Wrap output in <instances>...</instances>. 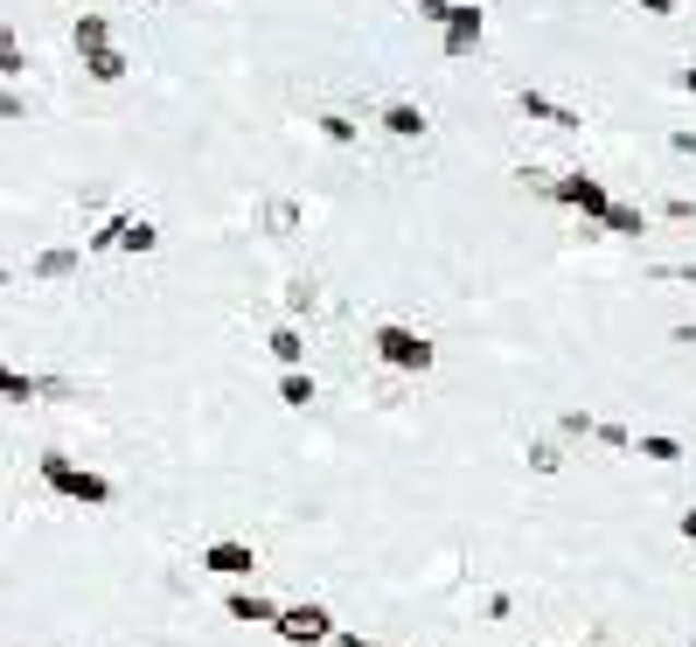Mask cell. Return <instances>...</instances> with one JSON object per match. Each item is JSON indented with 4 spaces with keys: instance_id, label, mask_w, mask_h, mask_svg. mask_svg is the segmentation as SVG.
<instances>
[{
    "instance_id": "cell-1",
    "label": "cell",
    "mask_w": 696,
    "mask_h": 647,
    "mask_svg": "<svg viewBox=\"0 0 696 647\" xmlns=\"http://www.w3.org/2000/svg\"><path fill=\"white\" fill-rule=\"evenodd\" d=\"M376 349H384V363H398V369H425L432 363V349L418 334H404V328H384L376 334Z\"/></svg>"
},
{
    "instance_id": "cell-2",
    "label": "cell",
    "mask_w": 696,
    "mask_h": 647,
    "mask_svg": "<svg viewBox=\"0 0 696 647\" xmlns=\"http://www.w3.org/2000/svg\"><path fill=\"white\" fill-rule=\"evenodd\" d=\"M279 634L286 640H328V613L321 605H286V613H279Z\"/></svg>"
},
{
    "instance_id": "cell-3",
    "label": "cell",
    "mask_w": 696,
    "mask_h": 647,
    "mask_svg": "<svg viewBox=\"0 0 696 647\" xmlns=\"http://www.w3.org/2000/svg\"><path fill=\"white\" fill-rule=\"evenodd\" d=\"M49 487H63V494H78V502H105V481L98 473H78V467H63V460H49Z\"/></svg>"
},
{
    "instance_id": "cell-4",
    "label": "cell",
    "mask_w": 696,
    "mask_h": 647,
    "mask_svg": "<svg viewBox=\"0 0 696 647\" xmlns=\"http://www.w3.org/2000/svg\"><path fill=\"white\" fill-rule=\"evenodd\" d=\"M557 196H564V202H578V209H599V216H613V209H606V188H592V181H564Z\"/></svg>"
},
{
    "instance_id": "cell-5",
    "label": "cell",
    "mask_w": 696,
    "mask_h": 647,
    "mask_svg": "<svg viewBox=\"0 0 696 647\" xmlns=\"http://www.w3.org/2000/svg\"><path fill=\"white\" fill-rule=\"evenodd\" d=\"M231 613H237V620H272V626H279V613H286V605H266L258 592H237V599H231Z\"/></svg>"
},
{
    "instance_id": "cell-6",
    "label": "cell",
    "mask_w": 696,
    "mask_h": 647,
    "mask_svg": "<svg viewBox=\"0 0 696 647\" xmlns=\"http://www.w3.org/2000/svg\"><path fill=\"white\" fill-rule=\"evenodd\" d=\"M210 570H251V550H244V543H216L210 550Z\"/></svg>"
},
{
    "instance_id": "cell-7",
    "label": "cell",
    "mask_w": 696,
    "mask_h": 647,
    "mask_svg": "<svg viewBox=\"0 0 696 647\" xmlns=\"http://www.w3.org/2000/svg\"><path fill=\"white\" fill-rule=\"evenodd\" d=\"M390 132H404V140H411V132H425V111H411V105H390V119H384Z\"/></svg>"
},
{
    "instance_id": "cell-8",
    "label": "cell",
    "mask_w": 696,
    "mask_h": 647,
    "mask_svg": "<svg viewBox=\"0 0 696 647\" xmlns=\"http://www.w3.org/2000/svg\"><path fill=\"white\" fill-rule=\"evenodd\" d=\"M266 223H272V237H293V223H299V216H293V202H272V209H266Z\"/></svg>"
},
{
    "instance_id": "cell-9",
    "label": "cell",
    "mask_w": 696,
    "mask_h": 647,
    "mask_svg": "<svg viewBox=\"0 0 696 647\" xmlns=\"http://www.w3.org/2000/svg\"><path fill=\"white\" fill-rule=\"evenodd\" d=\"M272 355H279V363H299V334L279 328V334H272Z\"/></svg>"
},
{
    "instance_id": "cell-10",
    "label": "cell",
    "mask_w": 696,
    "mask_h": 647,
    "mask_svg": "<svg viewBox=\"0 0 696 647\" xmlns=\"http://www.w3.org/2000/svg\"><path fill=\"white\" fill-rule=\"evenodd\" d=\"M119 70H126V63H119V56H105V49H98V56H91V78H98V84H111V78H119Z\"/></svg>"
},
{
    "instance_id": "cell-11",
    "label": "cell",
    "mask_w": 696,
    "mask_h": 647,
    "mask_svg": "<svg viewBox=\"0 0 696 647\" xmlns=\"http://www.w3.org/2000/svg\"><path fill=\"white\" fill-rule=\"evenodd\" d=\"M286 404H314V384H307V376H286Z\"/></svg>"
}]
</instances>
